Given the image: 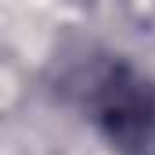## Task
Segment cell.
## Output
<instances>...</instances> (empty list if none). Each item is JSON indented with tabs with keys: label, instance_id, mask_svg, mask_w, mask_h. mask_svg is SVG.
Listing matches in <instances>:
<instances>
[{
	"label": "cell",
	"instance_id": "6da1fadb",
	"mask_svg": "<svg viewBox=\"0 0 155 155\" xmlns=\"http://www.w3.org/2000/svg\"><path fill=\"white\" fill-rule=\"evenodd\" d=\"M97 123L123 155H155V90L126 69H112L97 94Z\"/></svg>",
	"mask_w": 155,
	"mask_h": 155
}]
</instances>
